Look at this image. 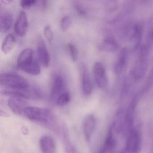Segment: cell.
Masks as SVG:
<instances>
[{
    "instance_id": "6da1fadb",
    "label": "cell",
    "mask_w": 153,
    "mask_h": 153,
    "mask_svg": "<svg viewBox=\"0 0 153 153\" xmlns=\"http://www.w3.org/2000/svg\"><path fill=\"white\" fill-rule=\"evenodd\" d=\"M22 116L28 120L46 126L51 129H55L56 120L53 113L48 109L27 106L23 111Z\"/></svg>"
},
{
    "instance_id": "7a4b0ae2",
    "label": "cell",
    "mask_w": 153,
    "mask_h": 153,
    "mask_svg": "<svg viewBox=\"0 0 153 153\" xmlns=\"http://www.w3.org/2000/svg\"><path fill=\"white\" fill-rule=\"evenodd\" d=\"M150 51L144 45L140 47L138 56L131 72V75L134 80H140L145 76L148 66L149 56Z\"/></svg>"
},
{
    "instance_id": "3957f363",
    "label": "cell",
    "mask_w": 153,
    "mask_h": 153,
    "mask_svg": "<svg viewBox=\"0 0 153 153\" xmlns=\"http://www.w3.org/2000/svg\"><path fill=\"white\" fill-rule=\"evenodd\" d=\"M0 83L13 90H24L29 87L28 82L25 78L13 72L1 73Z\"/></svg>"
},
{
    "instance_id": "277c9868",
    "label": "cell",
    "mask_w": 153,
    "mask_h": 153,
    "mask_svg": "<svg viewBox=\"0 0 153 153\" xmlns=\"http://www.w3.org/2000/svg\"><path fill=\"white\" fill-rule=\"evenodd\" d=\"M144 31V25L139 21H131L127 25L125 29V37L132 44L134 49L139 47Z\"/></svg>"
},
{
    "instance_id": "5b68a950",
    "label": "cell",
    "mask_w": 153,
    "mask_h": 153,
    "mask_svg": "<svg viewBox=\"0 0 153 153\" xmlns=\"http://www.w3.org/2000/svg\"><path fill=\"white\" fill-rule=\"evenodd\" d=\"M141 134L137 127H134L128 133L126 144L121 153H138L141 149Z\"/></svg>"
},
{
    "instance_id": "8992f818",
    "label": "cell",
    "mask_w": 153,
    "mask_h": 153,
    "mask_svg": "<svg viewBox=\"0 0 153 153\" xmlns=\"http://www.w3.org/2000/svg\"><path fill=\"white\" fill-rule=\"evenodd\" d=\"M93 74L96 85L100 88L107 86L108 78L105 67L100 62H96L93 67Z\"/></svg>"
},
{
    "instance_id": "52a82bcc",
    "label": "cell",
    "mask_w": 153,
    "mask_h": 153,
    "mask_svg": "<svg viewBox=\"0 0 153 153\" xmlns=\"http://www.w3.org/2000/svg\"><path fill=\"white\" fill-rule=\"evenodd\" d=\"M129 57V52L128 48H123L120 51L114 66V71L116 75L122 74L126 69Z\"/></svg>"
},
{
    "instance_id": "ba28073f",
    "label": "cell",
    "mask_w": 153,
    "mask_h": 153,
    "mask_svg": "<svg viewBox=\"0 0 153 153\" xmlns=\"http://www.w3.org/2000/svg\"><path fill=\"white\" fill-rule=\"evenodd\" d=\"M80 74L82 91L86 95H89L93 92V85L87 66L85 63L80 66Z\"/></svg>"
},
{
    "instance_id": "9c48e42d",
    "label": "cell",
    "mask_w": 153,
    "mask_h": 153,
    "mask_svg": "<svg viewBox=\"0 0 153 153\" xmlns=\"http://www.w3.org/2000/svg\"><path fill=\"white\" fill-rule=\"evenodd\" d=\"M64 87V80L60 74L56 73L53 76L51 85V98L56 100L59 95L62 94Z\"/></svg>"
},
{
    "instance_id": "30bf717a",
    "label": "cell",
    "mask_w": 153,
    "mask_h": 153,
    "mask_svg": "<svg viewBox=\"0 0 153 153\" xmlns=\"http://www.w3.org/2000/svg\"><path fill=\"white\" fill-rule=\"evenodd\" d=\"M28 19L26 13L21 10L19 14L15 25V31L17 35L24 36L28 29Z\"/></svg>"
},
{
    "instance_id": "8fae6325",
    "label": "cell",
    "mask_w": 153,
    "mask_h": 153,
    "mask_svg": "<svg viewBox=\"0 0 153 153\" xmlns=\"http://www.w3.org/2000/svg\"><path fill=\"white\" fill-rule=\"evenodd\" d=\"M96 124V120L93 114H88L85 118L83 123V131L86 140L90 142Z\"/></svg>"
},
{
    "instance_id": "7c38bea8",
    "label": "cell",
    "mask_w": 153,
    "mask_h": 153,
    "mask_svg": "<svg viewBox=\"0 0 153 153\" xmlns=\"http://www.w3.org/2000/svg\"><path fill=\"white\" fill-rule=\"evenodd\" d=\"M8 105L14 113L22 116L23 111L26 106L25 99L17 97H11L9 99Z\"/></svg>"
},
{
    "instance_id": "4fadbf2b",
    "label": "cell",
    "mask_w": 153,
    "mask_h": 153,
    "mask_svg": "<svg viewBox=\"0 0 153 153\" xmlns=\"http://www.w3.org/2000/svg\"><path fill=\"white\" fill-rule=\"evenodd\" d=\"M39 145L42 153H55L56 146L55 141L51 136H44L40 139Z\"/></svg>"
},
{
    "instance_id": "5bb4252c",
    "label": "cell",
    "mask_w": 153,
    "mask_h": 153,
    "mask_svg": "<svg viewBox=\"0 0 153 153\" xmlns=\"http://www.w3.org/2000/svg\"><path fill=\"white\" fill-rule=\"evenodd\" d=\"M119 45L116 39L111 36H107L104 38L99 45L101 51L108 52H112L118 50Z\"/></svg>"
},
{
    "instance_id": "9a60e30c",
    "label": "cell",
    "mask_w": 153,
    "mask_h": 153,
    "mask_svg": "<svg viewBox=\"0 0 153 153\" xmlns=\"http://www.w3.org/2000/svg\"><path fill=\"white\" fill-rule=\"evenodd\" d=\"M33 61V51L31 48L23 50L18 57L17 63L18 68Z\"/></svg>"
},
{
    "instance_id": "2e32d148",
    "label": "cell",
    "mask_w": 153,
    "mask_h": 153,
    "mask_svg": "<svg viewBox=\"0 0 153 153\" xmlns=\"http://www.w3.org/2000/svg\"><path fill=\"white\" fill-rule=\"evenodd\" d=\"M37 55L41 64L43 67H47L50 61L48 50L44 43H40L37 47Z\"/></svg>"
},
{
    "instance_id": "e0dca14e",
    "label": "cell",
    "mask_w": 153,
    "mask_h": 153,
    "mask_svg": "<svg viewBox=\"0 0 153 153\" xmlns=\"http://www.w3.org/2000/svg\"><path fill=\"white\" fill-rule=\"evenodd\" d=\"M12 23V16L10 13H5L0 16V31L6 33L10 29Z\"/></svg>"
},
{
    "instance_id": "ac0fdd59",
    "label": "cell",
    "mask_w": 153,
    "mask_h": 153,
    "mask_svg": "<svg viewBox=\"0 0 153 153\" xmlns=\"http://www.w3.org/2000/svg\"><path fill=\"white\" fill-rule=\"evenodd\" d=\"M125 114L123 115L122 111H120L117 113L112 126L114 131L117 133L122 132L124 131Z\"/></svg>"
},
{
    "instance_id": "d6986e66",
    "label": "cell",
    "mask_w": 153,
    "mask_h": 153,
    "mask_svg": "<svg viewBox=\"0 0 153 153\" xmlns=\"http://www.w3.org/2000/svg\"><path fill=\"white\" fill-rule=\"evenodd\" d=\"M16 42V38L14 35L9 33L6 36L1 45V50L3 53L7 54L9 53L14 48Z\"/></svg>"
},
{
    "instance_id": "ffe728a7",
    "label": "cell",
    "mask_w": 153,
    "mask_h": 153,
    "mask_svg": "<svg viewBox=\"0 0 153 153\" xmlns=\"http://www.w3.org/2000/svg\"><path fill=\"white\" fill-rule=\"evenodd\" d=\"M143 45L150 51H151L153 46V13L149 21L146 42Z\"/></svg>"
},
{
    "instance_id": "44dd1931",
    "label": "cell",
    "mask_w": 153,
    "mask_h": 153,
    "mask_svg": "<svg viewBox=\"0 0 153 153\" xmlns=\"http://www.w3.org/2000/svg\"><path fill=\"white\" fill-rule=\"evenodd\" d=\"M19 68L21 70L28 74L34 75V76L39 75L41 72L40 66L36 62L33 61L28 64L23 65Z\"/></svg>"
},
{
    "instance_id": "7402d4cb",
    "label": "cell",
    "mask_w": 153,
    "mask_h": 153,
    "mask_svg": "<svg viewBox=\"0 0 153 153\" xmlns=\"http://www.w3.org/2000/svg\"><path fill=\"white\" fill-rule=\"evenodd\" d=\"M63 139L66 153H79L76 146L71 142L66 130L63 131Z\"/></svg>"
},
{
    "instance_id": "603a6c76",
    "label": "cell",
    "mask_w": 153,
    "mask_h": 153,
    "mask_svg": "<svg viewBox=\"0 0 153 153\" xmlns=\"http://www.w3.org/2000/svg\"><path fill=\"white\" fill-rule=\"evenodd\" d=\"M70 100V94L68 92H63L58 97L55 101L58 106L63 107L67 105Z\"/></svg>"
},
{
    "instance_id": "cb8c5ba5",
    "label": "cell",
    "mask_w": 153,
    "mask_h": 153,
    "mask_svg": "<svg viewBox=\"0 0 153 153\" xmlns=\"http://www.w3.org/2000/svg\"><path fill=\"white\" fill-rule=\"evenodd\" d=\"M67 48L71 60L74 62L76 61L78 58V52L77 48L75 45L71 43L68 44Z\"/></svg>"
},
{
    "instance_id": "d4e9b609",
    "label": "cell",
    "mask_w": 153,
    "mask_h": 153,
    "mask_svg": "<svg viewBox=\"0 0 153 153\" xmlns=\"http://www.w3.org/2000/svg\"><path fill=\"white\" fill-rule=\"evenodd\" d=\"M44 33L45 38L48 42H52L53 39V35L51 26L47 25L45 27Z\"/></svg>"
},
{
    "instance_id": "484cf974",
    "label": "cell",
    "mask_w": 153,
    "mask_h": 153,
    "mask_svg": "<svg viewBox=\"0 0 153 153\" xmlns=\"http://www.w3.org/2000/svg\"><path fill=\"white\" fill-rule=\"evenodd\" d=\"M71 24V19L69 16H64L61 20L60 26L62 30H67L70 26Z\"/></svg>"
},
{
    "instance_id": "4316f807",
    "label": "cell",
    "mask_w": 153,
    "mask_h": 153,
    "mask_svg": "<svg viewBox=\"0 0 153 153\" xmlns=\"http://www.w3.org/2000/svg\"><path fill=\"white\" fill-rule=\"evenodd\" d=\"M37 2L36 0H22L20 1V6L25 9H28L32 6L36 5Z\"/></svg>"
},
{
    "instance_id": "83f0119b",
    "label": "cell",
    "mask_w": 153,
    "mask_h": 153,
    "mask_svg": "<svg viewBox=\"0 0 153 153\" xmlns=\"http://www.w3.org/2000/svg\"><path fill=\"white\" fill-rule=\"evenodd\" d=\"M75 9L77 12L78 14H79L80 16H84L86 15L87 11L85 10L79 5H76L75 6Z\"/></svg>"
},
{
    "instance_id": "f1b7e54d",
    "label": "cell",
    "mask_w": 153,
    "mask_h": 153,
    "mask_svg": "<svg viewBox=\"0 0 153 153\" xmlns=\"http://www.w3.org/2000/svg\"><path fill=\"white\" fill-rule=\"evenodd\" d=\"M1 116H2V117H8L10 116L9 114L7 113L5 111H2V110L1 111Z\"/></svg>"
},
{
    "instance_id": "f546056e",
    "label": "cell",
    "mask_w": 153,
    "mask_h": 153,
    "mask_svg": "<svg viewBox=\"0 0 153 153\" xmlns=\"http://www.w3.org/2000/svg\"><path fill=\"white\" fill-rule=\"evenodd\" d=\"M1 2H2L4 5H7V4H10V3L13 1L12 0H3L1 1Z\"/></svg>"
}]
</instances>
